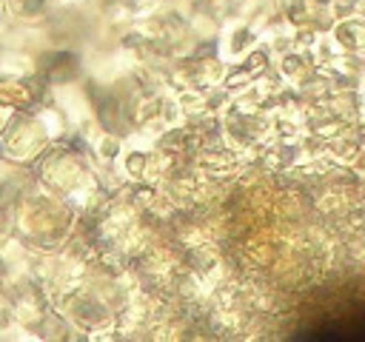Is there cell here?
<instances>
[{
  "mask_svg": "<svg viewBox=\"0 0 365 342\" xmlns=\"http://www.w3.org/2000/svg\"><path fill=\"white\" fill-rule=\"evenodd\" d=\"M77 228V211L54 191L31 180L14 200V234L37 254H51L66 245Z\"/></svg>",
  "mask_w": 365,
  "mask_h": 342,
  "instance_id": "6da1fadb",
  "label": "cell"
},
{
  "mask_svg": "<svg viewBox=\"0 0 365 342\" xmlns=\"http://www.w3.org/2000/svg\"><path fill=\"white\" fill-rule=\"evenodd\" d=\"M34 180L43 188L60 194L63 200L103 185V177L94 168L88 148L83 142H74V137H68L66 142H51L34 160Z\"/></svg>",
  "mask_w": 365,
  "mask_h": 342,
  "instance_id": "7a4b0ae2",
  "label": "cell"
},
{
  "mask_svg": "<svg viewBox=\"0 0 365 342\" xmlns=\"http://www.w3.org/2000/svg\"><path fill=\"white\" fill-rule=\"evenodd\" d=\"M51 308L57 314H63V319L74 331H80L83 336H91V339L111 336V331L117 328V308L106 296L91 291L88 285H80L74 291L60 294L51 302Z\"/></svg>",
  "mask_w": 365,
  "mask_h": 342,
  "instance_id": "3957f363",
  "label": "cell"
},
{
  "mask_svg": "<svg viewBox=\"0 0 365 342\" xmlns=\"http://www.w3.org/2000/svg\"><path fill=\"white\" fill-rule=\"evenodd\" d=\"M48 145L51 142L34 111H14L6 131L0 134V157L9 165H34V160Z\"/></svg>",
  "mask_w": 365,
  "mask_h": 342,
  "instance_id": "277c9868",
  "label": "cell"
},
{
  "mask_svg": "<svg viewBox=\"0 0 365 342\" xmlns=\"http://www.w3.org/2000/svg\"><path fill=\"white\" fill-rule=\"evenodd\" d=\"M48 83L34 74V77H14V74H0V105L9 111H34L40 103H46Z\"/></svg>",
  "mask_w": 365,
  "mask_h": 342,
  "instance_id": "5b68a950",
  "label": "cell"
},
{
  "mask_svg": "<svg viewBox=\"0 0 365 342\" xmlns=\"http://www.w3.org/2000/svg\"><path fill=\"white\" fill-rule=\"evenodd\" d=\"M217 54L225 63H237L240 57H245L257 43H259V31L245 20V17H234L225 26L217 28Z\"/></svg>",
  "mask_w": 365,
  "mask_h": 342,
  "instance_id": "8992f818",
  "label": "cell"
},
{
  "mask_svg": "<svg viewBox=\"0 0 365 342\" xmlns=\"http://www.w3.org/2000/svg\"><path fill=\"white\" fill-rule=\"evenodd\" d=\"M325 37H328V43H331V48L336 54H348V57L365 60V17L362 14L336 17L325 28Z\"/></svg>",
  "mask_w": 365,
  "mask_h": 342,
  "instance_id": "52a82bcc",
  "label": "cell"
},
{
  "mask_svg": "<svg viewBox=\"0 0 365 342\" xmlns=\"http://www.w3.org/2000/svg\"><path fill=\"white\" fill-rule=\"evenodd\" d=\"M34 117L40 120V125H43V131H46V137H48V142H66V140L74 134L71 120L66 117V111H63L54 100L40 103V105L34 108Z\"/></svg>",
  "mask_w": 365,
  "mask_h": 342,
  "instance_id": "ba28073f",
  "label": "cell"
},
{
  "mask_svg": "<svg viewBox=\"0 0 365 342\" xmlns=\"http://www.w3.org/2000/svg\"><path fill=\"white\" fill-rule=\"evenodd\" d=\"M123 148H125V137L117 134V131H108V128H100L91 137V142H88L91 160L100 162L103 168H114L117 160H120V154H123Z\"/></svg>",
  "mask_w": 365,
  "mask_h": 342,
  "instance_id": "9c48e42d",
  "label": "cell"
},
{
  "mask_svg": "<svg viewBox=\"0 0 365 342\" xmlns=\"http://www.w3.org/2000/svg\"><path fill=\"white\" fill-rule=\"evenodd\" d=\"M14 20L23 23H40L48 14V0H6Z\"/></svg>",
  "mask_w": 365,
  "mask_h": 342,
  "instance_id": "30bf717a",
  "label": "cell"
},
{
  "mask_svg": "<svg viewBox=\"0 0 365 342\" xmlns=\"http://www.w3.org/2000/svg\"><path fill=\"white\" fill-rule=\"evenodd\" d=\"M88 0H48V9H80V6H86Z\"/></svg>",
  "mask_w": 365,
  "mask_h": 342,
  "instance_id": "8fae6325",
  "label": "cell"
},
{
  "mask_svg": "<svg viewBox=\"0 0 365 342\" xmlns=\"http://www.w3.org/2000/svg\"><path fill=\"white\" fill-rule=\"evenodd\" d=\"M11 114H14V111H9V108H3V105H0V134L6 131V125H9V120H11Z\"/></svg>",
  "mask_w": 365,
  "mask_h": 342,
  "instance_id": "7c38bea8",
  "label": "cell"
}]
</instances>
